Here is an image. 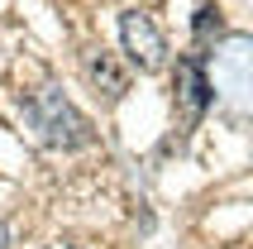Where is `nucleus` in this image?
I'll return each mask as SVG.
<instances>
[{
  "instance_id": "f257e3e1",
  "label": "nucleus",
  "mask_w": 253,
  "mask_h": 249,
  "mask_svg": "<svg viewBox=\"0 0 253 249\" xmlns=\"http://www.w3.org/2000/svg\"><path fill=\"white\" fill-rule=\"evenodd\" d=\"M19 111H24V120L34 124V134L48 149H82V144H91V120L57 86H39V91L19 96Z\"/></svg>"
},
{
  "instance_id": "f03ea898",
  "label": "nucleus",
  "mask_w": 253,
  "mask_h": 249,
  "mask_svg": "<svg viewBox=\"0 0 253 249\" xmlns=\"http://www.w3.org/2000/svg\"><path fill=\"white\" fill-rule=\"evenodd\" d=\"M120 39H125V53L139 72H163L168 67V43H163V29H158L153 14L125 10L120 14Z\"/></svg>"
},
{
  "instance_id": "7ed1b4c3",
  "label": "nucleus",
  "mask_w": 253,
  "mask_h": 249,
  "mask_svg": "<svg viewBox=\"0 0 253 249\" xmlns=\"http://www.w3.org/2000/svg\"><path fill=\"white\" fill-rule=\"evenodd\" d=\"M206 106H211V82H206L201 58L191 53V58L177 62V111H182V124H186V129L206 115Z\"/></svg>"
},
{
  "instance_id": "20e7f679",
  "label": "nucleus",
  "mask_w": 253,
  "mask_h": 249,
  "mask_svg": "<svg viewBox=\"0 0 253 249\" xmlns=\"http://www.w3.org/2000/svg\"><path fill=\"white\" fill-rule=\"evenodd\" d=\"M86 82L96 86L105 101H120L129 91V72H125V62L115 53H105V48H91L86 53Z\"/></svg>"
},
{
  "instance_id": "39448f33",
  "label": "nucleus",
  "mask_w": 253,
  "mask_h": 249,
  "mask_svg": "<svg viewBox=\"0 0 253 249\" xmlns=\"http://www.w3.org/2000/svg\"><path fill=\"white\" fill-rule=\"evenodd\" d=\"M220 29H225V19H220V10H211V5H206V10H201V19H196V39H215Z\"/></svg>"
},
{
  "instance_id": "423d86ee",
  "label": "nucleus",
  "mask_w": 253,
  "mask_h": 249,
  "mask_svg": "<svg viewBox=\"0 0 253 249\" xmlns=\"http://www.w3.org/2000/svg\"><path fill=\"white\" fill-rule=\"evenodd\" d=\"M5 245H10V235H5V225H0V249H5Z\"/></svg>"
},
{
  "instance_id": "0eeeda50",
  "label": "nucleus",
  "mask_w": 253,
  "mask_h": 249,
  "mask_svg": "<svg viewBox=\"0 0 253 249\" xmlns=\"http://www.w3.org/2000/svg\"><path fill=\"white\" fill-rule=\"evenodd\" d=\"M62 249H77V245H62Z\"/></svg>"
}]
</instances>
